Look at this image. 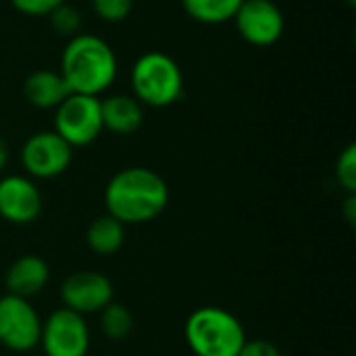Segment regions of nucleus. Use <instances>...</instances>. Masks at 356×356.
<instances>
[{
	"mask_svg": "<svg viewBox=\"0 0 356 356\" xmlns=\"http://www.w3.org/2000/svg\"><path fill=\"white\" fill-rule=\"evenodd\" d=\"M73 161V148L54 131L29 136L21 148V165L33 179H52L63 175Z\"/></svg>",
	"mask_w": 356,
	"mask_h": 356,
	"instance_id": "0eeeda50",
	"label": "nucleus"
},
{
	"mask_svg": "<svg viewBox=\"0 0 356 356\" xmlns=\"http://www.w3.org/2000/svg\"><path fill=\"white\" fill-rule=\"evenodd\" d=\"M40 346L46 356H86L90 350V330L83 315L56 309L42 321Z\"/></svg>",
	"mask_w": 356,
	"mask_h": 356,
	"instance_id": "6e6552de",
	"label": "nucleus"
},
{
	"mask_svg": "<svg viewBox=\"0 0 356 356\" xmlns=\"http://www.w3.org/2000/svg\"><path fill=\"white\" fill-rule=\"evenodd\" d=\"M336 179L346 194H356V146L348 144L336 163Z\"/></svg>",
	"mask_w": 356,
	"mask_h": 356,
	"instance_id": "6ab92c4d",
	"label": "nucleus"
},
{
	"mask_svg": "<svg viewBox=\"0 0 356 356\" xmlns=\"http://www.w3.org/2000/svg\"><path fill=\"white\" fill-rule=\"evenodd\" d=\"M48 21L52 25L54 31H58L60 35H67V38H73L77 33H81V15L77 8L69 6L67 2L60 4L58 8H54L50 15H48Z\"/></svg>",
	"mask_w": 356,
	"mask_h": 356,
	"instance_id": "a211bd4d",
	"label": "nucleus"
},
{
	"mask_svg": "<svg viewBox=\"0 0 356 356\" xmlns=\"http://www.w3.org/2000/svg\"><path fill=\"white\" fill-rule=\"evenodd\" d=\"M232 21L242 40L257 48L273 46L286 29L284 13L273 0H244Z\"/></svg>",
	"mask_w": 356,
	"mask_h": 356,
	"instance_id": "1a4fd4ad",
	"label": "nucleus"
},
{
	"mask_svg": "<svg viewBox=\"0 0 356 356\" xmlns=\"http://www.w3.org/2000/svg\"><path fill=\"white\" fill-rule=\"evenodd\" d=\"M244 0H181L186 15L204 25L227 23L236 17Z\"/></svg>",
	"mask_w": 356,
	"mask_h": 356,
	"instance_id": "dca6fc26",
	"label": "nucleus"
},
{
	"mask_svg": "<svg viewBox=\"0 0 356 356\" xmlns=\"http://www.w3.org/2000/svg\"><path fill=\"white\" fill-rule=\"evenodd\" d=\"M134 98L144 106L165 108L184 96V73L173 56L167 52H144L129 71Z\"/></svg>",
	"mask_w": 356,
	"mask_h": 356,
	"instance_id": "20e7f679",
	"label": "nucleus"
},
{
	"mask_svg": "<svg viewBox=\"0 0 356 356\" xmlns=\"http://www.w3.org/2000/svg\"><path fill=\"white\" fill-rule=\"evenodd\" d=\"M238 356H282L280 348L269 340H246Z\"/></svg>",
	"mask_w": 356,
	"mask_h": 356,
	"instance_id": "4be33fe9",
	"label": "nucleus"
},
{
	"mask_svg": "<svg viewBox=\"0 0 356 356\" xmlns=\"http://www.w3.org/2000/svg\"><path fill=\"white\" fill-rule=\"evenodd\" d=\"M42 319L29 300L4 294L0 298V344L13 353H29L40 346Z\"/></svg>",
	"mask_w": 356,
	"mask_h": 356,
	"instance_id": "423d86ee",
	"label": "nucleus"
},
{
	"mask_svg": "<svg viewBox=\"0 0 356 356\" xmlns=\"http://www.w3.org/2000/svg\"><path fill=\"white\" fill-rule=\"evenodd\" d=\"M102 127L117 136L136 134L144 123V106L129 94H111L100 98Z\"/></svg>",
	"mask_w": 356,
	"mask_h": 356,
	"instance_id": "ddd939ff",
	"label": "nucleus"
},
{
	"mask_svg": "<svg viewBox=\"0 0 356 356\" xmlns=\"http://www.w3.org/2000/svg\"><path fill=\"white\" fill-rule=\"evenodd\" d=\"M69 94L71 92L67 88L63 75L58 71H52V69L33 71L23 81V96H25V100L31 106L42 108V111L56 108Z\"/></svg>",
	"mask_w": 356,
	"mask_h": 356,
	"instance_id": "4468645a",
	"label": "nucleus"
},
{
	"mask_svg": "<svg viewBox=\"0 0 356 356\" xmlns=\"http://www.w3.org/2000/svg\"><path fill=\"white\" fill-rule=\"evenodd\" d=\"M42 213V194L31 177L6 175L0 179V217L15 225H29Z\"/></svg>",
	"mask_w": 356,
	"mask_h": 356,
	"instance_id": "9b49d317",
	"label": "nucleus"
},
{
	"mask_svg": "<svg viewBox=\"0 0 356 356\" xmlns=\"http://www.w3.org/2000/svg\"><path fill=\"white\" fill-rule=\"evenodd\" d=\"M86 242L92 252H96L100 257H111L125 242V225L106 213L90 223V227L86 232Z\"/></svg>",
	"mask_w": 356,
	"mask_h": 356,
	"instance_id": "2eb2a0df",
	"label": "nucleus"
},
{
	"mask_svg": "<svg viewBox=\"0 0 356 356\" xmlns=\"http://www.w3.org/2000/svg\"><path fill=\"white\" fill-rule=\"evenodd\" d=\"M344 217L348 221V225H355L356 223V194H346V200H344Z\"/></svg>",
	"mask_w": 356,
	"mask_h": 356,
	"instance_id": "5701e85b",
	"label": "nucleus"
},
{
	"mask_svg": "<svg viewBox=\"0 0 356 356\" xmlns=\"http://www.w3.org/2000/svg\"><path fill=\"white\" fill-rule=\"evenodd\" d=\"M54 131L71 148H81L92 144L104 131L100 98L69 94L54 108Z\"/></svg>",
	"mask_w": 356,
	"mask_h": 356,
	"instance_id": "39448f33",
	"label": "nucleus"
},
{
	"mask_svg": "<svg viewBox=\"0 0 356 356\" xmlns=\"http://www.w3.org/2000/svg\"><path fill=\"white\" fill-rule=\"evenodd\" d=\"M60 300L65 309L83 317L100 313L108 302H113V284L98 271H77L63 282Z\"/></svg>",
	"mask_w": 356,
	"mask_h": 356,
	"instance_id": "9d476101",
	"label": "nucleus"
},
{
	"mask_svg": "<svg viewBox=\"0 0 356 356\" xmlns=\"http://www.w3.org/2000/svg\"><path fill=\"white\" fill-rule=\"evenodd\" d=\"M346 2H348L350 6H355V4H356V0H346Z\"/></svg>",
	"mask_w": 356,
	"mask_h": 356,
	"instance_id": "393cba45",
	"label": "nucleus"
},
{
	"mask_svg": "<svg viewBox=\"0 0 356 356\" xmlns=\"http://www.w3.org/2000/svg\"><path fill=\"white\" fill-rule=\"evenodd\" d=\"M92 8L98 19L106 23H121L131 15L134 0H92Z\"/></svg>",
	"mask_w": 356,
	"mask_h": 356,
	"instance_id": "aec40b11",
	"label": "nucleus"
},
{
	"mask_svg": "<svg viewBox=\"0 0 356 356\" xmlns=\"http://www.w3.org/2000/svg\"><path fill=\"white\" fill-rule=\"evenodd\" d=\"M13 6L27 17H48L54 8L65 4L67 0H10Z\"/></svg>",
	"mask_w": 356,
	"mask_h": 356,
	"instance_id": "412c9836",
	"label": "nucleus"
},
{
	"mask_svg": "<svg viewBox=\"0 0 356 356\" xmlns=\"http://www.w3.org/2000/svg\"><path fill=\"white\" fill-rule=\"evenodd\" d=\"M184 336L196 356H238L248 340L240 319L221 307L196 309L186 321Z\"/></svg>",
	"mask_w": 356,
	"mask_h": 356,
	"instance_id": "7ed1b4c3",
	"label": "nucleus"
},
{
	"mask_svg": "<svg viewBox=\"0 0 356 356\" xmlns=\"http://www.w3.org/2000/svg\"><path fill=\"white\" fill-rule=\"evenodd\" d=\"M6 163H8V144H6V140L0 136V173L4 171Z\"/></svg>",
	"mask_w": 356,
	"mask_h": 356,
	"instance_id": "b1692460",
	"label": "nucleus"
},
{
	"mask_svg": "<svg viewBox=\"0 0 356 356\" xmlns=\"http://www.w3.org/2000/svg\"><path fill=\"white\" fill-rule=\"evenodd\" d=\"M98 315H100V330L108 340L121 342V340L129 338V334L134 330V315L129 313L127 307L113 300Z\"/></svg>",
	"mask_w": 356,
	"mask_h": 356,
	"instance_id": "f3484780",
	"label": "nucleus"
},
{
	"mask_svg": "<svg viewBox=\"0 0 356 356\" xmlns=\"http://www.w3.org/2000/svg\"><path fill=\"white\" fill-rule=\"evenodd\" d=\"M104 204L123 225H140L156 219L169 204V186L152 169L127 167L117 171L104 190Z\"/></svg>",
	"mask_w": 356,
	"mask_h": 356,
	"instance_id": "f257e3e1",
	"label": "nucleus"
},
{
	"mask_svg": "<svg viewBox=\"0 0 356 356\" xmlns=\"http://www.w3.org/2000/svg\"><path fill=\"white\" fill-rule=\"evenodd\" d=\"M50 280L48 263L38 254H23L10 263L4 275L6 294L19 296L29 300L31 296L40 294Z\"/></svg>",
	"mask_w": 356,
	"mask_h": 356,
	"instance_id": "f8f14e48",
	"label": "nucleus"
},
{
	"mask_svg": "<svg viewBox=\"0 0 356 356\" xmlns=\"http://www.w3.org/2000/svg\"><path fill=\"white\" fill-rule=\"evenodd\" d=\"M58 73L71 94L100 98L115 83L119 63L106 40L92 33H77L69 38L63 50Z\"/></svg>",
	"mask_w": 356,
	"mask_h": 356,
	"instance_id": "f03ea898",
	"label": "nucleus"
}]
</instances>
